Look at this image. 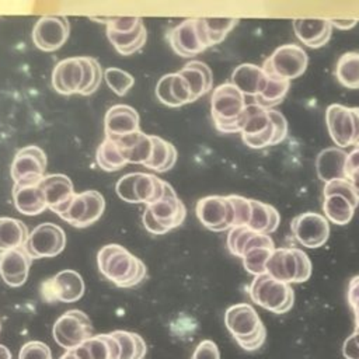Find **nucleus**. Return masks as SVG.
Returning <instances> with one entry per match:
<instances>
[{
    "mask_svg": "<svg viewBox=\"0 0 359 359\" xmlns=\"http://www.w3.org/2000/svg\"><path fill=\"white\" fill-rule=\"evenodd\" d=\"M107 36L121 55L129 56L146 43L147 31L140 17H112L107 18Z\"/></svg>",
    "mask_w": 359,
    "mask_h": 359,
    "instance_id": "1a4fd4ad",
    "label": "nucleus"
},
{
    "mask_svg": "<svg viewBox=\"0 0 359 359\" xmlns=\"http://www.w3.org/2000/svg\"><path fill=\"white\" fill-rule=\"evenodd\" d=\"M275 250L273 240L269 234L252 233L243 247L241 257L244 268L254 276L265 273L266 262Z\"/></svg>",
    "mask_w": 359,
    "mask_h": 359,
    "instance_id": "b1692460",
    "label": "nucleus"
},
{
    "mask_svg": "<svg viewBox=\"0 0 359 359\" xmlns=\"http://www.w3.org/2000/svg\"><path fill=\"white\" fill-rule=\"evenodd\" d=\"M191 359H220L219 348L213 341L205 339L198 344Z\"/></svg>",
    "mask_w": 359,
    "mask_h": 359,
    "instance_id": "09e8293b",
    "label": "nucleus"
},
{
    "mask_svg": "<svg viewBox=\"0 0 359 359\" xmlns=\"http://www.w3.org/2000/svg\"><path fill=\"white\" fill-rule=\"evenodd\" d=\"M348 303L355 316V328L359 330V275L349 280L348 286Z\"/></svg>",
    "mask_w": 359,
    "mask_h": 359,
    "instance_id": "8fccbe9b",
    "label": "nucleus"
},
{
    "mask_svg": "<svg viewBox=\"0 0 359 359\" xmlns=\"http://www.w3.org/2000/svg\"><path fill=\"white\" fill-rule=\"evenodd\" d=\"M84 63H86V90L83 95H90L98 88L101 83L102 69L98 60L90 56H84Z\"/></svg>",
    "mask_w": 359,
    "mask_h": 359,
    "instance_id": "c03bdc74",
    "label": "nucleus"
},
{
    "mask_svg": "<svg viewBox=\"0 0 359 359\" xmlns=\"http://www.w3.org/2000/svg\"><path fill=\"white\" fill-rule=\"evenodd\" d=\"M0 331H1V323H0Z\"/></svg>",
    "mask_w": 359,
    "mask_h": 359,
    "instance_id": "13d9d810",
    "label": "nucleus"
},
{
    "mask_svg": "<svg viewBox=\"0 0 359 359\" xmlns=\"http://www.w3.org/2000/svg\"><path fill=\"white\" fill-rule=\"evenodd\" d=\"M332 27H337L339 29H349L356 25L358 20H330Z\"/></svg>",
    "mask_w": 359,
    "mask_h": 359,
    "instance_id": "864d4df0",
    "label": "nucleus"
},
{
    "mask_svg": "<svg viewBox=\"0 0 359 359\" xmlns=\"http://www.w3.org/2000/svg\"><path fill=\"white\" fill-rule=\"evenodd\" d=\"M331 139L339 147L359 144V108L331 104L325 111Z\"/></svg>",
    "mask_w": 359,
    "mask_h": 359,
    "instance_id": "9b49d317",
    "label": "nucleus"
},
{
    "mask_svg": "<svg viewBox=\"0 0 359 359\" xmlns=\"http://www.w3.org/2000/svg\"><path fill=\"white\" fill-rule=\"evenodd\" d=\"M273 135V122L269 118L268 109L255 102L247 104L245 122L241 130L243 142L251 149H264L272 146Z\"/></svg>",
    "mask_w": 359,
    "mask_h": 359,
    "instance_id": "2eb2a0df",
    "label": "nucleus"
},
{
    "mask_svg": "<svg viewBox=\"0 0 359 359\" xmlns=\"http://www.w3.org/2000/svg\"><path fill=\"white\" fill-rule=\"evenodd\" d=\"M290 229L296 240L307 248H318L324 245L330 236V224L325 216L316 212H306L297 215Z\"/></svg>",
    "mask_w": 359,
    "mask_h": 359,
    "instance_id": "aec40b11",
    "label": "nucleus"
},
{
    "mask_svg": "<svg viewBox=\"0 0 359 359\" xmlns=\"http://www.w3.org/2000/svg\"><path fill=\"white\" fill-rule=\"evenodd\" d=\"M323 195V210L325 213V219L339 226L348 224L359 203L349 180H332L325 182Z\"/></svg>",
    "mask_w": 359,
    "mask_h": 359,
    "instance_id": "0eeeda50",
    "label": "nucleus"
},
{
    "mask_svg": "<svg viewBox=\"0 0 359 359\" xmlns=\"http://www.w3.org/2000/svg\"><path fill=\"white\" fill-rule=\"evenodd\" d=\"M156 95L160 102L168 107H181L195 101L189 84L178 73L163 76L156 86Z\"/></svg>",
    "mask_w": 359,
    "mask_h": 359,
    "instance_id": "bb28decb",
    "label": "nucleus"
},
{
    "mask_svg": "<svg viewBox=\"0 0 359 359\" xmlns=\"http://www.w3.org/2000/svg\"><path fill=\"white\" fill-rule=\"evenodd\" d=\"M266 77H268V83H266L265 90L254 98H255L257 105L271 109L273 105H278L279 102H282V100L287 94L290 81L279 79V77L268 76V74H266Z\"/></svg>",
    "mask_w": 359,
    "mask_h": 359,
    "instance_id": "a19ab883",
    "label": "nucleus"
},
{
    "mask_svg": "<svg viewBox=\"0 0 359 359\" xmlns=\"http://www.w3.org/2000/svg\"><path fill=\"white\" fill-rule=\"evenodd\" d=\"M245 95L231 83H224L213 90L210 98L212 119L219 132L236 133L243 130L245 122Z\"/></svg>",
    "mask_w": 359,
    "mask_h": 359,
    "instance_id": "f03ea898",
    "label": "nucleus"
},
{
    "mask_svg": "<svg viewBox=\"0 0 359 359\" xmlns=\"http://www.w3.org/2000/svg\"><path fill=\"white\" fill-rule=\"evenodd\" d=\"M265 273L285 283L306 282L311 275V262L300 248H275L266 262Z\"/></svg>",
    "mask_w": 359,
    "mask_h": 359,
    "instance_id": "39448f33",
    "label": "nucleus"
},
{
    "mask_svg": "<svg viewBox=\"0 0 359 359\" xmlns=\"http://www.w3.org/2000/svg\"><path fill=\"white\" fill-rule=\"evenodd\" d=\"M0 359H11V353L7 346L0 344Z\"/></svg>",
    "mask_w": 359,
    "mask_h": 359,
    "instance_id": "6e6d98bb",
    "label": "nucleus"
},
{
    "mask_svg": "<svg viewBox=\"0 0 359 359\" xmlns=\"http://www.w3.org/2000/svg\"><path fill=\"white\" fill-rule=\"evenodd\" d=\"M356 168H359V144H356L346 157V177Z\"/></svg>",
    "mask_w": 359,
    "mask_h": 359,
    "instance_id": "603ef678",
    "label": "nucleus"
},
{
    "mask_svg": "<svg viewBox=\"0 0 359 359\" xmlns=\"http://www.w3.org/2000/svg\"><path fill=\"white\" fill-rule=\"evenodd\" d=\"M18 359H52V352L45 342L29 341L21 346Z\"/></svg>",
    "mask_w": 359,
    "mask_h": 359,
    "instance_id": "a18cd8bd",
    "label": "nucleus"
},
{
    "mask_svg": "<svg viewBox=\"0 0 359 359\" xmlns=\"http://www.w3.org/2000/svg\"><path fill=\"white\" fill-rule=\"evenodd\" d=\"M177 73L182 76L189 84V88L195 101L212 90V84H213L212 70L203 62L191 60Z\"/></svg>",
    "mask_w": 359,
    "mask_h": 359,
    "instance_id": "72a5a7b5",
    "label": "nucleus"
},
{
    "mask_svg": "<svg viewBox=\"0 0 359 359\" xmlns=\"http://www.w3.org/2000/svg\"><path fill=\"white\" fill-rule=\"evenodd\" d=\"M248 294L255 304L275 314L289 311L294 302V292L292 286L273 279L268 273L258 275L252 279L248 287Z\"/></svg>",
    "mask_w": 359,
    "mask_h": 359,
    "instance_id": "423d86ee",
    "label": "nucleus"
},
{
    "mask_svg": "<svg viewBox=\"0 0 359 359\" xmlns=\"http://www.w3.org/2000/svg\"><path fill=\"white\" fill-rule=\"evenodd\" d=\"M97 262L101 275L118 287H133L139 285L147 273L143 261L119 244L101 247Z\"/></svg>",
    "mask_w": 359,
    "mask_h": 359,
    "instance_id": "f257e3e1",
    "label": "nucleus"
},
{
    "mask_svg": "<svg viewBox=\"0 0 359 359\" xmlns=\"http://www.w3.org/2000/svg\"><path fill=\"white\" fill-rule=\"evenodd\" d=\"M280 216L278 210L264 202L251 199V217L247 227L259 234H269L279 226Z\"/></svg>",
    "mask_w": 359,
    "mask_h": 359,
    "instance_id": "f704fd0d",
    "label": "nucleus"
},
{
    "mask_svg": "<svg viewBox=\"0 0 359 359\" xmlns=\"http://www.w3.org/2000/svg\"><path fill=\"white\" fill-rule=\"evenodd\" d=\"M293 29L297 38L310 48H320L331 38V21L325 18H296Z\"/></svg>",
    "mask_w": 359,
    "mask_h": 359,
    "instance_id": "cd10ccee",
    "label": "nucleus"
},
{
    "mask_svg": "<svg viewBox=\"0 0 359 359\" xmlns=\"http://www.w3.org/2000/svg\"><path fill=\"white\" fill-rule=\"evenodd\" d=\"M114 140V139H112ZM119 146L123 150L125 158L128 163L144 165L153 154V137L143 132H135L132 135L116 139Z\"/></svg>",
    "mask_w": 359,
    "mask_h": 359,
    "instance_id": "473e14b6",
    "label": "nucleus"
},
{
    "mask_svg": "<svg viewBox=\"0 0 359 359\" xmlns=\"http://www.w3.org/2000/svg\"><path fill=\"white\" fill-rule=\"evenodd\" d=\"M66 234L55 223H41L28 236L25 250L31 258H52L63 251Z\"/></svg>",
    "mask_w": 359,
    "mask_h": 359,
    "instance_id": "a211bd4d",
    "label": "nucleus"
},
{
    "mask_svg": "<svg viewBox=\"0 0 359 359\" xmlns=\"http://www.w3.org/2000/svg\"><path fill=\"white\" fill-rule=\"evenodd\" d=\"M59 359H77V356L74 353V349H70V351H66V353H63Z\"/></svg>",
    "mask_w": 359,
    "mask_h": 359,
    "instance_id": "4d7b16f0",
    "label": "nucleus"
},
{
    "mask_svg": "<svg viewBox=\"0 0 359 359\" xmlns=\"http://www.w3.org/2000/svg\"><path fill=\"white\" fill-rule=\"evenodd\" d=\"M233 206H234V212H236V227L240 226H247L251 217V199L238 196V195H229Z\"/></svg>",
    "mask_w": 359,
    "mask_h": 359,
    "instance_id": "49530a36",
    "label": "nucleus"
},
{
    "mask_svg": "<svg viewBox=\"0 0 359 359\" xmlns=\"http://www.w3.org/2000/svg\"><path fill=\"white\" fill-rule=\"evenodd\" d=\"M342 353L346 359H359V330L355 328L353 334H351L342 346Z\"/></svg>",
    "mask_w": 359,
    "mask_h": 359,
    "instance_id": "3c124183",
    "label": "nucleus"
},
{
    "mask_svg": "<svg viewBox=\"0 0 359 359\" xmlns=\"http://www.w3.org/2000/svg\"><path fill=\"white\" fill-rule=\"evenodd\" d=\"M105 137L121 139L123 136L139 132V115L135 108L123 104L112 105L104 118Z\"/></svg>",
    "mask_w": 359,
    "mask_h": 359,
    "instance_id": "a878e982",
    "label": "nucleus"
},
{
    "mask_svg": "<svg viewBox=\"0 0 359 359\" xmlns=\"http://www.w3.org/2000/svg\"><path fill=\"white\" fill-rule=\"evenodd\" d=\"M53 338L66 351L76 349L93 337V324L81 310L63 313L53 324Z\"/></svg>",
    "mask_w": 359,
    "mask_h": 359,
    "instance_id": "ddd939ff",
    "label": "nucleus"
},
{
    "mask_svg": "<svg viewBox=\"0 0 359 359\" xmlns=\"http://www.w3.org/2000/svg\"><path fill=\"white\" fill-rule=\"evenodd\" d=\"M70 32L69 20L63 15L41 17L32 29V41L36 48L45 52H52L62 48Z\"/></svg>",
    "mask_w": 359,
    "mask_h": 359,
    "instance_id": "412c9836",
    "label": "nucleus"
},
{
    "mask_svg": "<svg viewBox=\"0 0 359 359\" xmlns=\"http://www.w3.org/2000/svg\"><path fill=\"white\" fill-rule=\"evenodd\" d=\"M53 88L65 95L81 94L86 90L84 56L60 60L52 72Z\"/></svg>",
    "mask_w": 359,
    "mask_h": 359,
    "instance_id": "4be33fe9",
    "label": "nucleus"
},
{
    "mask_svg": "<svg viewBox=\"0 0 359 359\" xmlns=\"http://www.w3.org/2000/svg\"><path fill=\"white\" fill-rule=\"evenodd\" d=\"M77 359H119L121 348L111 334H98L74 349Z\"/></svg>",
    "mask_w": 359,
    "mask_h": 359,
    "instance_id": "c85d7f7f",
    "label": "nucleus"
},
{
    "mask_svg": "<svg viewBox=\"0 0 359 359\" xmlns=\"http://www.w3.org/2000/svg\"><path fill=\"white\" fill-rule=\"evenodd\" d=\"M224 324L237 344L245 351H257L266 338V330L251 304L238 303L224 313Z\"/></svg>",
    "mask_w": 359,
    "mask_h": 359,
    "instance_id": "7ed1b4c3",
    "label": "nucleus"
},
{
    "mask_svg": "<svg viewBox=\"0 0 359 359\" xmlns=\"http://www.w3.org/2000/svg\"><path fill=\"white\" fill-rule=\"evenodd\" d=\"M46 154L38 146H25L17 151L11 163L10 174L14 184H38L45 177Z\"/></svg>",
    "mask_w": 359,
    "mask_h": 359,
    "instance_id": "dca6fc26",
    "label": "nucleus"
},
{
    "mask_svg": "<svg viewBox=\"0 0 359 359\" xmlns=\"http://www.w3.org/2000/svg\"><path fill=\"white\" fill-rule=\"evenodd\" d=\"M167 39L174 52L184 57L196 56L212 46L205 18L184 20L168 32Z\"/></svg>",
    "mask_w": 359,
    "mask_h": 359,
    "instance_id": "9d476101",
    "label": "nucleus"
},
{
    "mask_svg": "<svg viewBox=\"0 0 359 359\" xmlns=\"http://www.w3.org/2000/svg\"><path fill=\"white\" fill-rule=\"evenodd\" d=\"M13 201H14L17 210L24 215H28V216L39 215L48 209L42 189L39 187V182L31 184V185L14 184Z\"/></svg>",
    "mask_w": 359,
    "mask_h": 359,
    "instance_id": "2f4dec72",
    "label": "nucleus"
},
{
    "mask_svg": "<svg viewBox=\"0 0 359 359\" xmlns=\"http://www.w3.org/2000/svg\"><path fill=\"white\" fill-rule=\"evenodd\" d=\"M119 344L121 358L119 359H143L147 353V346L144 339L130 331H112L109 332Z\"/></svg>",
    "mask_w": 359,
    "mask_h": 359,
    "instance_id": "ea45409f",
    "label": "nucleus"
},
{
    "mask_svg": "<svg viewBox=\"0 0 359 359\" xmlns=\"http://www.w3.org/2000/svg\"><path fill=\"white\" fill-rule=\"evenodd\" d=\"M151 137H153V154H151V158L144 164V167L158 172H164L172 168L177 161L175 147L170 142L158 136L151 135Z\"/></svg>",
    "mask_w": 359,
    "mask_h": 359,
    "instance_id": "e433bc0d",
    "label": "nucleus"
},
{
    "mask_svg": "<svg viewBox=\"0 0 359 359\" xmlns=\"http://www.w3.org/2000/svg\"><path fill=\"white\" fill-rule=\"evenodd\" d=\"M97 163L105 171H118L128 164L123 150L116 140L105 137L97 149Z\"/></svg>",
    "mask_w": 359,
    "mask_h": 359,
    "instance_id": "4c0bfd02",
    "label": "nucleus"
},
{
    "mask_svg": "<svg viewBox=\"0 0 359 359\" xmlns=\"http://www.w3.org/2000/svg\"><path fill=\"white\" fill-rule=\"evenodd\" d=\"M237 22V18H205L210 45L220 43Z\"/></svg>",
    "mask_w": 359,
    "mask_h": 359,
    "instance_id": "37998d69",
    "label": "nucleus"
},
{
    "mask_svg": "<svg viewBox=\"0 0 359 359\" xmlns=\"http://www.w3.org/2000/svg\"><path fill=\"white\" fill-rule=\"evenodd\" d=\"M39 187L42 189L46 208L62 217L76 195L72 180L63 174H50L42 178Z\"/></svg>",
    "mask_w": 359,
    "mask_h": 359,
    "instance_id": "5701e85b",
    "label": "nucleus"
},
{
    "mask_svg": "<svg viewBox=\"0 0 359 359\" xmlns=\"http://www.w3.org/2000/svg\"><path fill=\"white\" fill-rule=\"evenodd\" d=\"M348 180H349V182L352 184V187H353V189H355V194H356V196H358V199H359V168H356V170H353L352 172H349Z\"/></svg>",
    "mask_w": 359,
    "mask_h": 359,
    "instance_id": "5fc2aeb1",
    "label": "nucleus"
},
{
    "mask_svg": "<svg viewBox=\"0 0 359 359\" xmlns=\"http://www.w3.org/2000/svg\"><path fill=\"white\" fill-rule=\"evenodd\" d=\"M105 209L104 196L94 189L76 194L69 209L62 216L74 227H87L95 223Z\"/></svg>",
    "mask_w": 359,
    "mask_h": 359,
    "instance_id": "6ab92c4d",
    "label": "nucleus"
},
{
    "mask_svg": "<svg viewBox=\"0 0 359 359\" xmlns=\"http://www.w3.org/2000/svg\"><path fill=\"white\" fill-rule=\"evenodd\" d=\"M196 216L212 231H224L236 227V212L230 196H205L196 203Z\"/></svg>",
    "mask_w": 359,
    "mask_h": 359,
    "instance_id": "4468645a",
    "label": "nucleus"
},
{
    "mask_svg": "<svg viewBox=\"0 0 359 359\" xmlns=\"http://www.w3.org/2000/svg\"><path fill=\"white\" fill-rule=\"evenodd\" d=\"M187 215L185 205L175 195V191L163 199L146 206L143 224L153 234H165L167 231L182 224Z\"/></svg>",
    "mask_w": 359,
    "mask_h": 359,
    "instance_id": "6e6552de",
    "label": "nucleus"
},
{
    "mask_svg": "<svg viewBox=\"0 0 359 359\" xmlns=\"http://www.w3.org/2000/svg\"><path fill=\"white\" fill-rule=\"evenodd\" d=\"M28 236V229L21 220L0 217V251L25 247Z\"/></svg>",
    "mask_w": 359,
    "mask_h": 359,
    "instance_id": "c9c22d12",
    "label": "nucleus"
},
{
    "mask_svg": "<svg viewBox=\"0 0 359 359\" xmlns=\"http://www.w3.org/2000/svg\"><path fill=\"white\" fill-rule=\"evenodd\" d=\"M104 79L108 84V87L116 94V95H125L130 87L133 86V77L128 72L118 69V67H108L104 72Z\"/></svg>",
    "mask_w": 359,
    "mask_h": 359,
    "instance_id": "79ce46f5",
    "label": "nucleus"
},
{
    "mask_svg": "<svg viewBox=\"0 0 359 359\" xmlns=\"http://www.w3.org/2000/svg\"><path fill=\"white\" fill-rule=\"evenodd\" d=\"M268 114H269V118L272 119L273 122V129H275V135H273V142H272V146L275 144H279L280 142L285 140L286 135H287V121L286 118L276 109H268Z\"/></svg>",
    "mask_w": 359,
    "mask_h": 359,
    "instance_id": "de8ad7c7",
    "label": "nucleus"
},
{
    "mask_svg": "<svg viewBox=\"0 0 359 359\" xmlns=\"http://www.w3.org/2000/svg\"><path fill=\"white\" fill-rule=\"evenodd\" d=\"M115 191L125 202L144 203L147 206L174 192L168 182L146 172H130L121 177L115 185Z\"/></svg>",
    "mask_w": 359,
    "mask_h": 359,
    "instance_id": "20e7f679",
    "label": "nucleus"
},
{
    "mask_svg": "<svg viewBox=\"0 0 359 359\" xmlns=\"http://www.w3.org/2000/svg\"><path fill=\"white\" fill-rule=\"evenodd\" d=\"M32 258L25 247L0 252V276L11 287L25 283Z\"/></svg>",
    "mask_w": 359,
    "mask_h": 359,
    "instance_id": "393cba45",
    "label": "nucleus"
},
{
    "mask_svg": "<svg viewBox=\"0 0 359 359\" xmlns=\"http://www.w3.org/2000/svg\"><path fill=\"white\" fill-rule=\"evenodd\" d=\"M346 157L348 153L337 147H328L320 151L316 160V168L320 180H323L324 182L332 180H348Z\"/></svg>",
    "mask_w": 359,
    "mask_h": 359,
    "instance_id": "c756f323",
    "label": "nucleus"
},
{
    "mask_svg": "<svg viewBox=\"0 0 359 359\" xmlns=\"http://www.w3.org/2000/svg\"><path fill=\"white\" fill-rule=\"evenodd\" d=\"M268 83V77L262 67L251 63H243L231 74V84L244 95H259Z\"/></svg>",
    "mask_w": 359,
    "mask_h": 359,
    "instance_id": "7c9ffc66",
    "label": "nucleus"
},
{
    "mask_svg": "<svg viewBox=\"0 0 359 359\" xmlns=\"http://www.w3.org/2000/svg\"><path fill=\"white\" fill-rule=\"evenodd\" d=\"M335 76L338 81L349 88H359V53L358 52H346L339 56L335 67Z\"/></svg>",
    "mask_w": 359,
    "mask_h": 359,
    "instance_id": "58836bf2",
    "label": "nucleus"
},
{
    "mask_svg": "<svg viewBox=\"0 0 359 359\" xmlns=\"http://www.w3.org/2000/svg\"><path fill=\"white\" fill-rule=\"evenodd\" d=\"M41 293L43 300L49 303H73L84 294V282L79 272L63 269L41 285Z\"/></svg>",
    "mask_w": 359,
    "mask_h": 359,
    "instance_id": "f3484780",
    "label": "nucleus"
},
{
    "mask_svg": "<svg viewBox=\"0 0 359 359\" xmlns=\"http://www.w3.org/2000/svg\"><path fill=\"white\" fill-rule=\"evenodd\" d=\"M307 63L309 57L302 46L286 43L273 50V53L264 62L262 70L268 76L290 81L306 72Z\"/></svg>",
    "mask_w": 359,
    "mask_h": 359,
    "instance_id": "f8f14e48",
    "label": "nucleus"
}]
</instances>
